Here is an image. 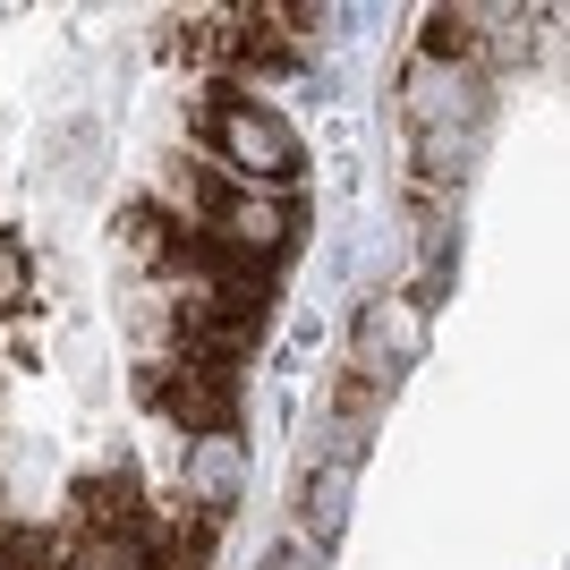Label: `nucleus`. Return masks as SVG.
Wrapping results in <instances>:
<instances>
[{
  "label": "nucleus",
  "instance_id": "0eeeda50",
  "mask_svg": "<svg viewBox=\"0 0 570 570\" xmlns=\"http://www.w3.org/2000/svg\"><path fill=\"white\" fill-rule=\"evenodd\" d=\"M383 401H392V383H383V375H366V366H341L333 409H324V452H315V460H341V469H357V452H366V434H375Z\"/></svg>",
  "mask_w": 570,
  "mask_h": 570
},
{
  "label": "nucleus",
  "instance_id": "39448f33",
  "mask_svg": "<svg viewBox=\"0 0 570 570\" xmlns=\"http://www.w3.org/2000/svg\"><path fill=\"white\" fill-rule=\"evenodd\" d=\"M426 350V307L409 298V289H375L366 307H357V333H350V366H366V375H401L409 357Z\"/></svg>",
  "mask_w": 570,
  "mask_h": 570
},
{
  "label": "nucleus",
  "instance_id": "423d86ee",
  "mask_svg": "<svg viewBox=\"0 0 570 570\" xmlns=\"http://www.w3.org/2000/svg\"><path fill=\"white\" fill-rule=\"evenodd\" d=\"M179 485H188V511H205V520H230L238 494H247V452H238V426H230V434H188Z\"/></svg>",
  "mask_w": 570,
  "mask_h": 570
},
{
  "label": "nucleus",
  "instance_id": "20e7f679",
  "mask_svg": "<svg viewBox=\"0 0 570 570\" xmlns=\"http://www.w3.org/2000/svg\"><path fill=\"white\" fill-rule=\"evenodd\" d=\"M476 111H485V69H476V60H417V51H409V69H401L409 137H417V128H469L476 137Z\"/></svg>",
  "mask_w": 570,
  "mask_h": 570
},
{
  "label": "nucleus",
  "instance_id": "f8f14e48",
  "mask_svg": "<svg viewBox=\"0 0 570 570\" xmlns=\"http://www.w3.org/2000/svg\"><path fill=\"white\" fill-rule=\"evenodd\" d=\"M264 570H333V562H324V546H315V537H282V546L264 553Z\"/></svg>",
  "mask_w": 570,
  "mask_h": 570
},
{
  "label": "nucleus",
  "instance_id": "7ed1b4c3",
  "mask_svg": "<svg viewBox=\"0 0 570 570\" xmlns=\"http://www.w3.org/2000/svg\"><path fill=\"white\" fill-rule=\"evenodd\" d=\"M145 401L188 434H230L238 426V366H214L196 350H145Z\"/></svg>",
  "mask_w": 570,
  "mask_h": 570
},
{
  "label": "nucleus",
  "instance_id": "1a4fd4ad",
  "mask_svg": "<svg viewBox=\"0 0 570 570\" xmlns=\"http://www.w3.org/2000/svg\"><path fill=\"white\" fill-rule=\"evenodd\" d=\"M145 553H154V570H205L214 562V537L222 520H205V511H188V502H170V511H145Z\"/></svg>",
  "mask_w": 570,
  "mask_h": 570
},
{
  "label": "nucleus",
  "instance_id": "f03ea898",
  "mask_svg": "<svg viewBox=\"0 0 570 570\" xmlns=\"http://www.w3.org/2000/svg\"><path fill=\"white\" fill-rule=\"evenodd\" d=\"M298 230H307V205L298 196H273V188H222L214 214H205V247L230 264H247V273H264L273 282V264L298 247Z\"/></svg>",
  "mask_w": 570,
  "mask_h": 570
},
{
  "label": "nucleus",
  "instance_id": "f257e3e1",
  "mask_svg": "<svg viewBox=\"0 0 570 570\" xmlns=\"http://www.w3.org/2000/svg\"><path fill=\"white\" fill-rule=\"evenodd\" d=\"M205 145H214L222 188L289 196L298 179H307V145H298V128H289L273 102H256V95H214V111H205Z\"/></svg>",
  "mask_w": 570,
  "mask_h": 570
},
{
  "label": "nucleus",
  "instance_id": "9b49d317",
  "mask_svg": "<svg viewBox=\"0 0 570 570\" xmlns=\"http://www.w3.org/2000/svg\"><path fill=\"white\" fill-rule=\"evenodd\" d=\"M26 289H35V273H26L18 238H0V315H18V307H26Z\"/></svg>",
  "mask_w": 570,
  "mask_h": 570
},
{
  "label": "nucleus",
  "instance_id": "9d476101",
  "mask_svg": "<svg viewBox=\"0 0 570 570\" xmlns=\"http://www.w3.org/2000/svg\"><path fill=\"white\" fill-rule=\"evenodd\" d=\"M350 485H357V469H341V460H307V476H298V537L333 546L341 520H350Z\"/></svg>",
  "mask_w": 570,
  "mask_h": 570
},
{
  "label": "nucleus",
  "instance_id": "6e6552de",
  "mask_svg": "<svg viewBox=\"0 0 570 570\" xmlns=\"http://www.w3.org/2000/svg\"><path fill=\"white\" fill-rule=\"evenodd\" d=\"M77 528L86 537H137L145 528V494H137V476L128 469H86L77 476V494H69Z\"/></svg>",
  "mask_w": 570,
  "mask_h": 570
}]
</instances>
